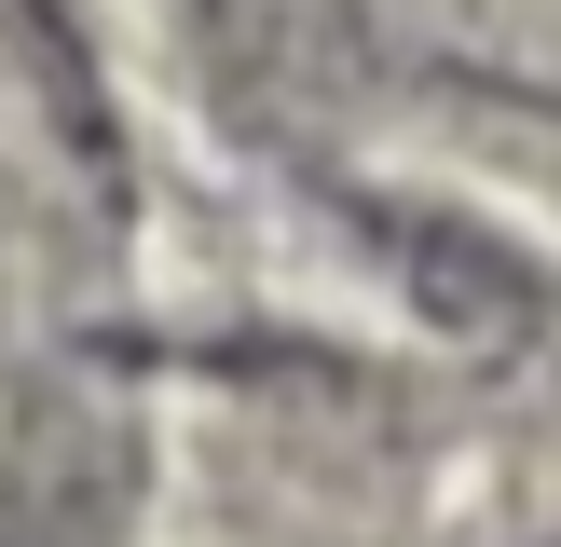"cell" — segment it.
<instances>
[{"instance_id":"2","label":"cell","mask_w":561,"mask_h":547,"mask_svg":"<svg viewBox=\"0 0 561 547\" xmlns=\"http://www.w3.org/2000/svg\"><path fill=\"white\" fill-rule=\"evenodd\" d=\"M356 233L383 246V274L411 288V315L453 328L466 356H561V274L520 233L438 206V191H356Z\"/></svg>"},{"instance_id":"1","label":"cell","mask_w":561,"mask_h":547,"mask_svg":"<svg viewBox=\"0 0 561 547\" xmlns=\"http://www.w3.org/2000/svg\"><path fill=\"white\" fill-rule=\"evenodd\" d=\"M151 424L96 370H42L0 424V547H137Z\"/></svg>"},{"instance_id":"3","label":"cell","mask_w":561,"mask_h":547,"mask_svg":"<svg viewBox=\"0 0 561 547\" xmlns=\"http://www.w3.org/2000/svg\"><path fill=\"white\" fill-rule=\"evenodd\" d=\"M0 42H14L27 96H42V124L69 137L96 178H124V124H110V82H96V42H82L69 0H0Z\"/></svg>"}]
</instances>
